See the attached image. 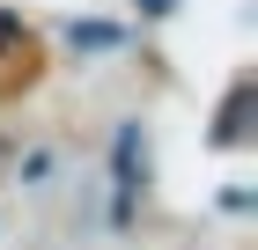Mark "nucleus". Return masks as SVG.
<instances>
[{
	"label": "nucleus",
	"mask_w": 258,
	"mask_h": 250,
	"mask_svg": "<svg viewBox=\"0 0 258 250\" xmlns=\"http://www.w3.org/2000/svg\"><path fill=\"white\" fill-rule=\"evenodd\" d=\"M74 44H81V52H111L118 30H111V22H74Z\"/></svg>",
	"instance_id": "f03ea898"
},
{
	"label": "nucleus",
	"mask_w": 258,
	"mask_h": 250,
	"mask_svg": "<svg viewBox=\"0 0 258 250\" xmlns=\"http://www.w3.org/2000/svg\"><path fill=\"white\" fill-rule=\"evenodd\" d=\"M111 221H133V192H140V125H118V147H111Z\"/></svg>",
	"instance_id": "f257e3e1"
},
{
	"label": "nucleus",
	"mask_w": 258,
	"mask_h": 250,
	"mask_svg": "<svg viewBox=\"0 0 258 250\" xmlns=\"http://www.w3.org/2000/svg\"><path fill=\"white\" fill-rule=\"evenodd\" d=\"M140 8H148V15H170V0H140Z\"/></svg>",
	"instance_id": "7ed1b4c3"
},
{
	"label": "nucleus",
	"mask_w": 258,
	"mask_h": 250,
	"mask_svg": "<svg viewBox=\"0 0 258 250\" xmlns=\"http://www.w3.org/2000/svg\"><path fill=\"white\" fill-rule=\"evenodd\" d=\"M8 37H15V22H8V15H0V44H8Z\"/></svg>",
	"instance_id": "20e7f679"
}]
</instances>
